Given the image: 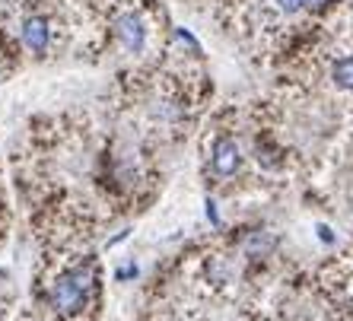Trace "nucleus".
<instances>
[{
	"instance_id": "obj_6",
	"label": "nucleus",
	"mask_w": 353,
	"mask_h": 321,
	"mask_svg": "<svg viewBox=\"0 0 353 321\" xmlns=\"http://www.w3.org/2000/svg\"><path fill=\"white\" fill-rule=\"evenodd\" d=\"M277 3H280V10H283V13H296V10L309 7V0H277Z\"/></svg>"
},
{
	"instance_id": "obj_2",
	"label": "nucleus",
	"mask_w": 353,
	"mask_h": 321,
	"mask_svg": "<svg viewBox=\"0 0 353 321\" xmlns=\"http://www.w3.org/2000/svg\"><path fill=\"white\" fill-rule=\"evenodd\" d=\"M115 35L124 48L134 51V54L143 51V45H147V25L140 23V17H134V13H121L115 19Z\"/></svg>"
},
{
	"instance_id": "obj_7",
	"label": "nucleus",
	"mask_w": 353,
	"mask_h": 321,
	"mask_svg": "<svg viewBox=\"0 0 353 321\" xmlns=\"http://www.w3.org/2000/svg\"><path fill=\"white\" fill-rule=\"evenodd\" d=\"M245 245H248V251H252V248H271L274 239H268V236H258V232H255V236H252Z\"/></svg>"
},
{
	"instance_id": "obj_3",
	"label": "nucleus",
	"mask_w": 353,
	"mask_h": 321,
	"mask_svg": "<svg viewBox=\"0 0 353 321\" xmlns=\"http://www.w3.org/2000/svg\"><path fill=\"white\" fill-rule=\"evenodd\" d=\"M210 169H214V175H220V178L236 175V169H239V147H236V141L220 137V141L214 143V153H210Z\"/></svg>"
},
{
	"instance_id": "obj_4",
	"label": "nucleus",
	"mask_w": 353,
	"mask_h": 321,
	"mask_svg": "<svg viewBox=\"0 0 353 321\" xmlns=\"http://www.w3.org/2000/svg\"><path fill=\"white\" fill-rule=\"evenodd\" d=\"M51 41V29L41 17H29L23 23V45L29 51H45Z\"/></svg>"
},
{
	"instance_id": "obj_5",
	"label": "nucleus",
	"mask_w": 353,
	"mask_h": 321,
	"mask_svg": "<svg viewBox=\"0 0 353 321\" xmlns=\"http://www.w3.org/2000/svg\"><path fill=\"white\" fill-rule=\"evenodd\" d=\"M334 83L344 90H353V58H341L334 64Z\"/></svg>"
},
{
	"instance_id": "obj_1",
	"label": "nucleus",
	"mask_w": 353,
	"mask_h": 321,
	"mask_svg": "<svg viewBox=\"0 0 353 321\" xmlns=\"http://www.w3.org/2000/svg\"><path fill=\"white\" fill-rule=\"evenodd\" d=\"M90 293H92V267H83V264L80 267H67L51 280L48 289L51 312L58 318H74V315H80L86 309Z\"/></svg>"
}]
</instances>
